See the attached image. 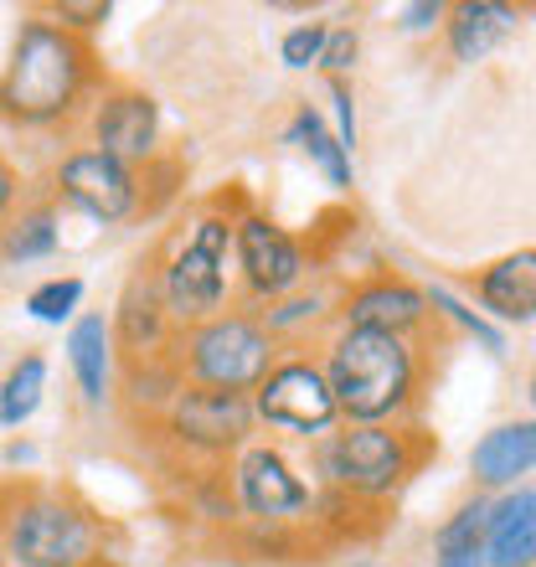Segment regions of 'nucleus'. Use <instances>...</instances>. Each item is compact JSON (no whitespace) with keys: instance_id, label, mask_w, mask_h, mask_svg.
<instances>
[{"instance_id":"nucleus-1","label":"nucleus","mask_w":536,"mask_h":567,"mask_svg":"<svg viewBox=\"0 0 536 567\" xmlns=\"http://www.w3.org/2000/svg\"><path fill=\"white\" fill-rule=\"evenodd\" d=\"M99 89V52L89 37L58 27L52 16H27L16 31L11 62L0 73V124L58 130Z\"/></svg>"},{"instance_id":"nucleus-2","label":"nucleus","mask_w":536,"mask_h":567,"mask_svg":"<svg viewBox=\"0 0 536 567\" xmlns=\"http://www.w3.org/2000/svg\"><path fill=\"white\" fill-rule=\"evenodd\" d=\"M0 547L11 567L109 563V522L68 485L0 480Z\"/></svg>"},{"instance_id":"nucleus-3","label":"nucleus","mask_w":536,"mask_h":567,"mask_svg":"<svg viewBox=\"0 0 536 567\" xmlns=\"http://www.w3.org/2000/svg\"><path fill=\"white\" fill-rule=\"evenodd\" d=\"M326 377L346 423H402L423 398L418 336L341 326L326 346Z\"/></svg>"},{"instance_id":"nucleus-4","label":"nucleus","mask_w":536,"mask_h":567,"mask_svg":"<svg viewBox=\"0 0 536 567\" xmlns=\"http://www.w3.org/2000/svg\"><path fill=\"white\" fill-rule=\"evenodd\" d=\"M439 454L423 429L413 423H346L341 433L320 439L315 464L336 495L357 506H382Z\"/></svg>"},{"instance_id":"nucleus-5","label":"nucleus","mask_w":536,"mask_h":567,"mask_svg":"<svg viewBox=\"0 0 536 567\" xmlns=\"http://www.w3.org/2000/svg\"><path fill=\"white\" fill-rule=\"evenodd\" d=\"M176 361H181V377H186L192 388L248 392V398H254L284 357H279V336L264 326V315L223 310L217 320H207V326L181 330Z\"/></svg>"},{"instance_id":"nucleus-6","label":"nucleus","mask_w":536,"mask_h":567,"mask_svg":"<svg viewBox=\"0 0 536 567\" xmlns=\"http://www.w3.org/2000/svg\"><path fill=\"white\" fill-rule=\"evenodd\" d=\"M238 243V217L207 207L161 258V295L176 330L207 326L227 305V248Z\"/></svg>"},{"instance_id":"nucleus-7","label":"nucleus","mask_w":536,"mask_h":567,"mask_svg":"<svg viewBox=\"0 0 536 567\" xmlns=\"http://www.w3.org/2000/svg\"><path fill=\"white\" fill-rule=\"evenodd\" d=\"M161 433L181 454H202V460H223V454H243L254 444L258 413L248 392H217V388H186L155 413Z\"/></svg>"},{"instance_id":"nucleus-8","label":"nucleus","mask_w":536,"mask_h":567,"mask_svg":"<svg viewBox=\"0 0 536 567\" xmlns=\"http://www.w3.org/2000/svg\"><path fill=\"white\" fill-rule=\"evenodd\" d=\"M155 165L134 171V165L114 161V155L93 145L68 150L52 165V196L68 202L73 212H83V217H93V223H130V217L145 212V186L155 176Z\"/></svg>"},{"instance_id":"nucleus-9","label":"nucleus","mask_w":536,"mask_h":567,"mask_svg":"<svg viewBox=\"0 0 536 567\" xmlns=\"http://www.w3.org/2000/svg\"><path fill=\"white\" fill-rule=\"evenodd\" d=\"M233 501L248 522L258 526H284V532H299L305 522H320V495L305 475H299L289 454L274 444H248L233 464Z\"/></svg>"},{"instance_id":"nucleus-10","label":"nucleus","mask_w":536,"mask_h":567,"mask_svg":"<svg viewBox=\"0 0 536 567\" xmlns=\"http://www.w3.org/2000/svg\"><path fill=\"white\" fill-rule=\"evenodd\" d=\"M254 413L274 433H295V439H315V444L330 439L341 423V403H336V388L326 377V361L284 357L264 388L254 392Z\"/></svg>"},{"instance_id":"nucleus-11","label":"nucleus","mask_w":536,"mask_h":567,"mask_svg":"<svg viewBox=\"0 0 536 567\" xmlns=\"http://www.w3.org/2000/svg\"><path fill=\"white\" fill-rule=\"evenodd\" d=\"M233 254H238L243 289H248V299H258V305L289 299L299 284H305V274H310L305 248H299L274 217H264V212H243L238 217V243H233Z\"/></svg>"},{"instance_id":"nucleus-12","label":"nucleus","mask_w":536,"mask_h":567,"mask_svg":"<svg viewBox=\"0 0 536 567\" xmlns=\"http://www.w3.org/2000/svg\"><path fill=\"white\" fill-rule=\"evenodd\" d=\"M89 135H93V150L145 171V165L161 161V104L145 89H134V83H109L93 99Z\"/></svg>"},{"instance_id":"nucleus-13","label":"nucleus","mask_w":536,"mask_h":567,"mask_svg":"<svg viewBox=\"0 0 536 567\" xmlns=\"http://www.w3.org/2000/svg\"><path fill=\"white\" fill-rule=\"evenodd\" d=\"M176 320L165 310L161 295V264H140L130 274L120 295V315H114V346L124 361H150V357H171L176 351Z\"/></svg>"},{"instance_id":"nucleus-14","label":"nucleus","mask_w":536,"mask_h":567,"mask_svg":"<svg viewBox=\"0 0 536 567\" xmlns=\"http://www.w3.org/2000/svg\"><path fill=\"white\" fill-rule=\"evenodd\" d=\"M341 326L351 330H382V336H418L429 326V295L408 279L372 274L341 299Z\"/></svg>"},{"instance_id":"nucleus-15","label":"nucleus","mask_w":536,"mask_h":567,"mask_svg":"<svg viewBox=\"0 0 536 567\" xmlns=\"http://www.w3.org/2000/svg\"><path fill=\"white\" fill-rule=\"evenodd\" d=\"M536 470V419L495 423L475 449H470V475L480 491H516V480Z\"/></svg>"},{"instance_id":"nucleus-16","label":"nucleus","mask_w":536,"mask_h":567,"mask_svg":"<svg viewBox=\"0 0 536 567\" xmlns=\"http://www.w3.org/2000/svg\"><path fill=\"white\" fill-rule=\"evenodd\" d=\"M114 320L104 315H78L68 330V367L78 377V392L89 408H104L114 392Z\"/></svg>"},{"instance_id":"nucleus-17","label":"nucleus","mask_w":536,"mask_h":567,"mask_svg":"<svg viewBox=\"0 0 536 567\" xmlns=\"http://www.w3.org/2000/svg\"><path fill=\"white\" fill-rule=\"evenodd\" d=\"M485 557H491V567H536V491L532 485H516L501 501H491Z\"/></svg>"},{"instance_id":"nucleus-18","label":"nucleus","mask_w":536,"mask_h":567,"mask_svg":"<svg viewBox=\"0 0 536 567\" xmlns=\"http://www.w3.org/2000/svg\"><path fill=\"white\" fill-rule=\"evenodd\" d=\"M475 295L495 320H536V248L495 258L475 279Z\"/></svg>"},{"instance_id":"nucleus-19","label":"nucleus","mask_w":536,"mask_h":567,"mask_svg":"<svg viewBox=\"0 0 536 567\" xmlns=\"http://www.w3.org/2000/svg\"><path fill=\"white\" fill-rule=\"evenodd\" d=\"M516 21L522 16L501 6V0H464V6L449 11V52L460 62H485L516 31Z\"/></svg>"},{"instance_id":"nucleus-20","label":"nucleus","mask_w":536,"mask_h":567,"mask_svg":"<svg viewBox=\"0 0 536 567\" xmlns=\"http://www.w3.org/2000/svg\"><path fill=\"white\" fill-rule=\"evenodd\" d=\"M58 196H47L37 207H21L0 227V258L6 264H37V258L58 254Z\"/></svg>"},{"instance_id":"nucleus-21","label":"nucleus","mask_w":536,"mask_h":567,"mask_svg":"<svg viewBox=\"0 0 536 567\" xmlns=\"http://www.w3.org/2000/svg\"><path fill=\"white\" fill-rule=\"evenodd\" d=\"M289 145L305 150V155H310V161L330 176V186L351 192V155H346V145L336 140V130H326V120H320L310 104H305L295 120H289Z\"/></svg>"},{"instance_id":"nucleus-22","label":"nucleus","mask_w":536,"mask_h":567,"mask_svg":"<svg viewBox=\"0 0 536 567\" xmlns=\"http://www.w3.org/2000/svg\"><path fill=\"white\" fill-rule=\"evenodd\" d=\"M42 392H47V357H21L6 372L0 382V429H21V423L42 408Z\"/></svg>"},{"instance_id":"nucleus-23","label":"nucleus","mask_w":536,"mask_h":567,"mask_svg":"<svg viewBox=\"0 0 536 567\" xmlns=\"http://www.w3.org/2000/svg\"><path fill=\"white\" fill-rule=\"evenodd\" d=\"M78 305H83V279H78V274L42 279L27 295V315L31 320H42V326H62V320H73Z\"/></svg>"},{"instance_id":"nucleus-24","label":"nucleus","mask_w":536,"mask_h":567,"mask_svg":"<svg viewBox=\"0 0 536 567\" xmlns=\"http://www.w3.org/2000/svg\"><path fill=\"white\" fill-rule=\"evenodd\" d=\"M326 42H330V27H326V21H299V27H289V31H284V42H279L284 68H295V73H305V68H320V58H326Z\"/></svg>"},{"instance_id":"nucleus-25","label":"nucleus","mask_w":536,"mask_h":567,"mask_svg":"<svg viewBox=\"0 0 536 567\" xmlns=\"http://www.w3.org/2000/svg\"><path fill=\"white\" fill-rule=\"evenodd\" d=\"M47 16H52L58 27L89 37V31H99L109 16H114V6H109V0H58V6H47Z\"/></svg>"},{"instance_id":"nucleus-26","label":"nucleus","mask_w":536,"mask_h":567,"mask_svg":"<svg viewBox=\"0 0 536 567\" xmlns=\"http://www.w3.org/2000/svg\"><path fill=\"white\" fill-rule=\"evenodd\" d=\"M429 305H433V315H449V320H460V326L470 330L475 341H485L491 351H501V330H495L491 320H480L470 305H460V299L449 295V289H429Z\"/></svg>"},{"instance_id":"nucleus-27","label":"nucleus","mask_w":536,"mask_h":567,"mask_svg":"<svg viewBox=\"0 0 536 567\" xmlns=\"http://www.w3.org/2000/svg\"><path fill=\"white\" fill-rule=\"evenodd\" d=\"M320 305H326L320 295H289V299H279L274 310H264V326L274 330V336H289V330H299L305 320H315Z\"/></svg>"},{"instance_id":"nucleus-28","label":"nucleus","mask_w":536,"mask_h":567,"mask_svg":"<svg viewBox=\"0 0 536 567\" xmlns=\"http://www.w3.org/2000/svg\"><path fill=\"white\" fill-rule=\"evenodd\" d=\"M361 58V37L357 27H330V42H326V58H320V73L326 78H346L357 68Z\"/></svg>"},{"instance_id":"nucleus-29","label":"nucleus","mask_w":536,"mask_h":567,"mask_svg":"<svg viewBox=\"0 0 536 567\" xmlns=\"http://www.w3.org/2000/svg\"><path fill=\"white\" fill-rule=\"evenodd\" d=\"M330 104H336V140L346 145V155L357 150V99L346 78H330Z\"/></svg>"},{"instance_id":"nucleus-30","label":"nucleus","mask_w":536,"mask_h":567,"mask_svg":"<svg viewBox=\"0 0 536 567\" xmlns=\"http://www.w3.org/2000/svg\"><path fill=\"white\" fill-rule=\"evenodd\" d=\"M433 567H491L485 542H433Z\"/></svg>"},{"instance_id":"nucleus-31","label":"nucleus","mask_w":536,"mask_h":567,"mask_svg":"<svg viewBox=\"0 0 536 567\" xmlns=\"http://www.w3.org/2000/svg\"><path fill=\"white\" fill-rule=\"evenodd\" d=\"M21 207H27V202H21V176H16V165L0 155V227L11 223Z\"/></svg>"},{"instance_id":"nucleus-32","label":"nucleus","mask_w":536,"mask_h":567,"mask_svg":"<svg viewBox=\"0 0 536 567\" xmlns=\"http://www.w3.org/2000/svg\"><path fill=\"white\" fill-rule=\"evenodd\" d=\"M449 6L444 0H418V6H402V31H429L433 21H444Z\"/></svg>"},{"instance_id":"nucleus-33","label":"nucleus","mask_w":536,"mask_h":567,"mask_svg":"<svg viewBox=\"0 0 536 567\" xmlns=\"http://www.w3.org/2000/svg\"><path fill=\"white\" fill-rule=\"evenodd\" d=\"M27 460H31L27 444H11V449H6V464H27Z\"/></svg>"},{"instance_id":"nucleus-34","label":"nucleus","mask_w":536,"mask_h":567,"mask_svg":"<svg viewBox=\"0 0 536 567\" xmlns=\"http://www.w3.org/2000/svg\"><path fill=\"white\" fill-rule=\"evenodd\" d=\"M532 408H536V377H532Z\"/></svg>"},{"instance_id":"nucleus-35","label":"nucleus","mask_w":536,"mask_h":567,"mask_svg":"<svg viewBox=\"0 0 536 567\" xmlns=\"http://www.w3.org/2000/svg\"><path fill=\"white\" fill-rule=\"evenodd\" d=\"M0 567H11V563H6V547H0Z\"/></svg>"},{"instance_id":"nucleus-36","label":"nucleus","mask_w":536,"mask_h":567,"mask_svg":"<svg viewBox=\"0 0 536 567\" xmlns=\"http://www.w3.org/2000/svg\"><path fill=\"white\" fill-rule=\"evenodd\" d=\"M351 567H372V563H351Z\"/></svg>"},{"instance_id":"nucleus-37","label":"nucleus","mask_w":536,"mask_h":567,"mask_svg":"<svg viewBox=\"0 0 536 567\" xmlns=\"http://www.w3.org/2000/svg\"><path fill=\"white\" fill-rule=\"evenodd\" d=\"M93 567H114V563H93Z\"/></svg>"}]
</instances>
